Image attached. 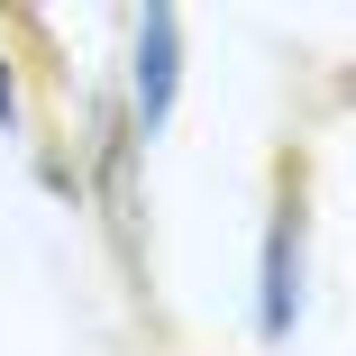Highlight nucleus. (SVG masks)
<instances>
[{"label": "nucleus", "mask_w": 356, "mask_h": 356, "mask_svg": "<svg viewBox=\"0 0 356 356\" xmlns=\"http://www.w3.org/2000/svg\"><path fill=\"white\" fill-rule=\"evenodd\" d=\"M83 137H92V156H74V174H83V201L110 220L119 256H137V137H128V119H119L110 101H92Z\"/></svg>", "instance_id": "7ed1b4c3"}, {"label": "nucleus", "mask_w": 356, "mask_h": 356, "mask_svg": "<svg viewBox=\"0 0 356 356\" xmlns=\"http://www.w3.org/2000/svg\"><path fill=\"white\" fill-rule=\"evenodd\" d=\"M37 128V110H28V64H19V46L0 37V137H28Z\"/></svg>", "instance_id": "20e7f679"}, {"label": "nucleus", "mask_w": 356, "mask_h": 356, "mask_svg": "<svg viewBox=\"0 0 356 356\" xmlns=\"http://www.w3.org/2000/svg\"><path fill=\"white\" fill-rule=\"evenodd\" d=\"M311 302V165L302 147L274 156V192H265V229H256V338L265 347H293Z\"/></svg>", "instance_id": "f257e3e1"}, {"label": "nucleus", "mask_w": 356, "mask_h": 356, "mask_svg": "<svg viewBox=\"0 0 356 356\" xmlns=\"http://www.w3.org/2000/svg\"><path fill=\"white\" fill-rule=\"evenodd\" d=\"M174 110H183V10L174 0H147L128 19V92H119V119L137 137V156L174 128Z\"/></svg>", "instance_id": "f03ea898"}]
</instances>
